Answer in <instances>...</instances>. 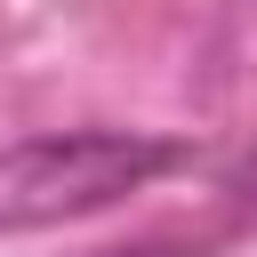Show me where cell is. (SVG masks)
I'll return each instance as SVG.
<instances>
[{"mask_svg": "<svg viewBox=\"0 0 257 257\" xmlns=\"http://www.w3.org/2000/svg\"><path fill=\"white\" fill-rule=\"evenodd\" d=\"M88 257H193V249H169V241H137V249H88Z\"/></svg>", "mask_w": 257, "mask_h": 257, "instance_id": "cell-3", "label": "cell"}, {"mask_svg": "<svg viewBox=\"0 0 257 257\" xmlns=\"http://www.w3.org/2000/svg\"><path fill=\"white\" fill-rule=\"evenodd\" d=\"M185 161V145L145 137V128H40L0 145V233H40V225H72L96 217L128 193H145L153 177H169Z\"/></svg>", "mask_w": 257, "mask_h": 257, "instance_id": "cell-1", "label": "cell"}, {"mask_svg": "<svg viewBox=\"0 0 257 257\" xmlns=\"http://www.w3.org/2000/svg\"><path fill=\"white\" fill-rule=\"evenodd\" d=\"M225 193H233V209H241V217H257V153H249V169H241Z\"/></svg>", "mask_w": 257, "mask_h": 257, "instance_id": "cell-2", "label": "cell"}]
</instances>
